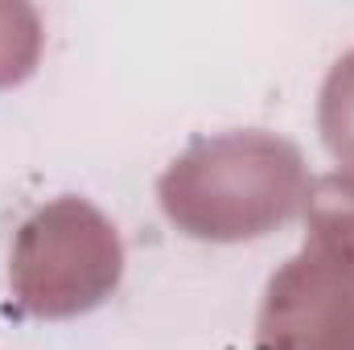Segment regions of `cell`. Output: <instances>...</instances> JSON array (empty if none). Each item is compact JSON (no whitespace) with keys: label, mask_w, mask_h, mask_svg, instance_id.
I'll return each mask as SVG.
<instances>
[{"label":"cell","mask_w":354,"mask_h":350,"mask_svg":"<svg viewBox=\"0 0 354 350\" xmlns=\"http://www.w3.org/2000/svg\"><path fill=\"white\" fill-rule=\"evenodd\" d=\"M309 198L313 177L301 149L264 128L198 136L157 177L165 219L202 243L264 239L305 214Z\"/></svg>","instance_id":"obj_1"},{"label":"cell","mask_w":354,"mask_h":350,"mask_svg":"<svg viewBox=\"0 0 354 350\" xmlns=\"http://www.w3.org/2000/svg\"><path fill=\"white\" fill-rule=\"evenodd\" d=\"M120 272L115 227L87 198H54L21 223L8 284L17 305L37 317H75L115 293Z\"/></svg>","instance_id":"obj_2"},{"label":"cell","mask_w":354,"mask_h":350,"mask_svg":"<svg viewBox=\"0 0 354 350\" xmlns=\"http://www.w3.org/2000/svg\"><path fill=\"white\" fill-rule=\"evenodd\" d=\"M256 350H354V256L305 239L268 280Z\"/></svg>","instance_id":"obj_3"},{"label":"cell","mask_w":354,"mask_h":350,"mask_svg":"<svg viewBox=\"0 0 354 350\" xmlns=\"http://www.w3.org/2000/svg\"><path fill=\"white\" fill-rule=\"evenodd\" d=\"M317 128H322L330 157L338 161V174L354 177V50L330 66V75L322 83Z\"/></svg>","instance_id":"obj_4"},{"label":"cell","mask_w":354,"mask_h":350,"mask_svg":"<svg viewBox=\"0 0 354 350\" xmlns=\"http://www.w3.org/2000/svg\"><path fill=\"white\" fill-rule=\"evenodd\" d=\"M41 17L33 4L0 0V91L25 83L41 58Z\"/></svg>","instance_id":"obj_5"}]
</instances>
